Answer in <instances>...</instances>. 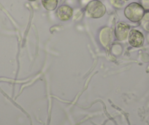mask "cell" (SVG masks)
<instances>
[{"mask_svg":"<svg viewBox=\"0 0 149 125\" xmlns=\"http://www.w3.org/2000/svg\"><path fill=\"white\" fill-rule=\"evenodd\" d=\"M130 26L123 22H119L116 24L115 29V35L118 40L124 41L128 37L130 32Z\"/></svg>","mask_w":149,"mask_h":125,"instance_id":"277c9868","label":"cell"},{"mask_svg":"<svg viewBox=\"0 0 149 125\" xmlns=\"http://www.w3.org/2000/svg\"><path fill=\"white\" fill-rule=\"evenodd\" d=\"M28 1H30V2H34V1H36V0H28Z\"/></svg>","mask_w":149,"mask_h":125,"instance_id":"30bf717a","label":"cell"},{"mask_svg":"<svg viewBox=\"0 0 149 125\" xmlns=\"http://www.w3.org/2000/svg\"><path fill=\"white\" fill-rule=\"evenodd\" d=\"M142 21V25L146 31H149V13L145 14Z\"/></svg>","mask_w":149,"mask_h":125,"instance_id":"52a82bcc","label":"cell"},{"mask_svg":"<svg viewBox=\"0 0 149 125\" xmlns=\"http://www.w3.org/2000/svg\"><path fill=\"white\" fill-rule=\"evenodd\" d=\"M144 15L145 10L137 2H132L124 9V15L132 22H139L143 19Z\"/></svg>","mask_w":149,"mask_h":125,"instance_id":"6da1fadb","label":"cell"},{"mask_svg":"<svg viewBox=\"0 0 149 125\" xmlns=\"http://www.w3.org/2000/svg\"><path fill=\"white\" fill-rule=\"evenodd\" d=\"M144 35L141 31L137 29H132L128 34L129 43L134 48L141 47L144 43Z\"/></svg>","mask_w":149,"mask_h":125,"instance_id":"3957f363","label":"cell"},{"mask_svg":"<svg viewBox=\"0 0 149 125\" xmlns=\"http://www.w3.org/2000/svg\"><path fill=\"white\" fill-rule=\"evenodd\" d=\"M140 2L145 11L149 12V0H140Z\"/></svg>","mask_w":149,"mask_h":125,"instance_id":"9c48e42d","label":"cell"},{"mask_svg":"<svg viewBox=\"0 0 149 125\" xmlns=\"http://www.w3.org/2000/svg\"><path fill=\"white\" fill-rule=\"evenodd\" d=\"M42 5L45 10L48 11H53L56 9L58 5V0H41Z\"/></svg>","mask_w":149,"mask_h":125,"instance_id":"8992f818","label":"cell"},{"mask_svg":"<svg viewBox=\"0 0 149 125\" xmlns=\"http://www.w3.org/2000/svg\"><path fill=\"white\" fill-rule=\"evenodd\" d=\"M73 10L68 5H61L57 9L56 15L61 21H68L72 16Z\"/></svg>","mask_w":149,"mask_h":125,"instance_id":"5b68a950","label":"cell"},{"mask_svg":"<svg viewBox=\"0 0 149 125\" xmlns=\"http://www.w3.org/2000/svg\"><path fill=\"white\" fill-rule=\"evenodd\" d=\"M106 13V8L100 0L91 1L86 8L87 16L91 18H100L104 16Z\"/></svg>","mask_w":149,"mask_h":125,"instance_id":"7a4b0ae2","label":"cell"},{"mask_svg":"<svg viewBox=\"0 0 149 125\" xmlns=\"http://www.w3.org/2000/svg\"><path fill=\"white\" fill-rule=\"evenodd\" d=\"M123 1H129V0H123Z\"/></svg>","mask_w":149,"mask_h":125,"instance_id":"8fae6325","label":"cell"},{"mask_svg":"<svg viewBox=\"0 0 149 125\" xmlns=\"http://www.w3.org/2000/svg\"><path fill=\"white\" fill-rule=\"evenodd\" d=\"M112 5L117 8H121L124 5L123 0H110Z\"/></svg>","mask_w":149,"mask_h":125,"instance_id":"ba28073f","label":"cell"}]
</instances>
